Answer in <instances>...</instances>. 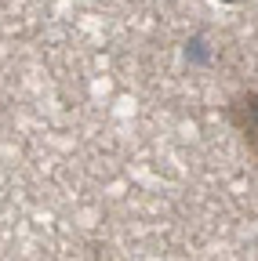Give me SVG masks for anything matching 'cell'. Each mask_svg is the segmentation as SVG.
<instances>
[{
	"instance_id": "obj_1",
	"label": "cell",
	"mask_w": 258,
	"mask_h": 261,
	"mask_svg": "<svg viewBox=\"0 0 258 261\" xmlns=\"http://www.w3.org/2000/svg\"><path fill=\"white\" fill-rule=\"evenodd\" d=\"M225 120H229V127L240 135V142L247 145V152L258 160V87L233 94L229 106H225Z\"/></svg>"
}]
</instances>
